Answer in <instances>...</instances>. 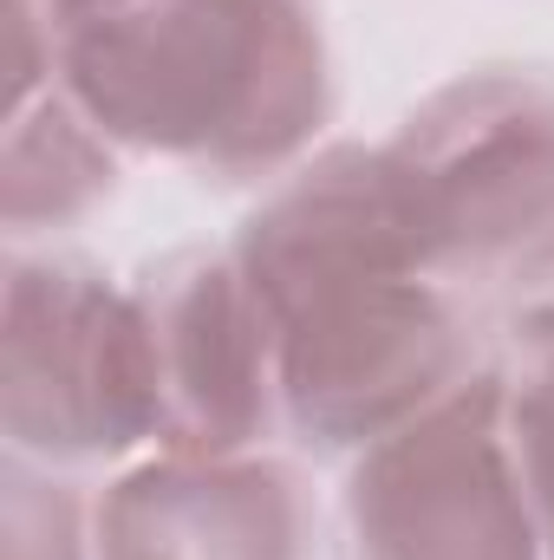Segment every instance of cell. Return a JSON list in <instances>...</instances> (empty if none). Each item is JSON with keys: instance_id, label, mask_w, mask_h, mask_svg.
Wrapping results in <instances>:
<instances>
[{"instance_id": "obj_7", "label": "cell", "mask_w": 554, "mask_h": 560, "mask_svg": "<svg viewBox=\"0 0 554 560\" xmlns=\"http://www.w3.org/2000/svg\"><path fill=\"white\" fill-rule=\"evenodd\" d=\"M313 489L268 450H157L92 495V560H313Z\"/></svg>"}, {"instance_id": "obj_5", "label": "cell", "mask_w": 554, "mask_h": 560, "mask_svg": "<svg viewBox=\"0 0 554 560\" xmlns=\"http://www.w3.org/2000/svg\"><path fill=\"white\" fill-rule=\"evenodd\" d=\"M430 275L516 261L554 235V72L476 66L385 138Z\"/></svg>"}, {"instance_id": "obj_10", "label": "cell", "mask_w": 554, "mask_h": 560, "mask_svg": "<svg viewBox=\"0 0 554 560\" xmlns=\"http://www.w3.org/2000/svg\"><path fill=\"white\" fill-rule=\"evenodd\" d=\"M496 332L509 352V378H554V235L503 268Z\"/></svg>"}, {"instance_id": "obj_1", "label": "cell", "mask_w": 554, "mask_h": 560, "mask_svg": "<svg viewBox=\"0 0 554 560\" xmlns=\"http://www.w3.org/2000/svg\"><path fill=\"white\" fill-rule=\"evenodd\" d=\"M53 79L118 150L262 189L339 105L313 0H125L53 33Z\"/></svg>"}, {"instance_id": "obj_9", "label": "cell", "mask_w": 554, "mask_h": 560, "mask_svg": "<svg viewBox=\"0 0 554 560\" xmlns=\"http://www.w3.org/2000/svg\"><path fill=\"white\" fill-rule=\"evenodd\" d=\"M0 560H92V502L66 469L7 456L0 469Z\"/></svg>"}, {"instance_id": "obj_4", "label": "cell", "mask_w": 554, "mask_h": 560, "mask_svg": "<svg viewBox=\"0 0 554 560\" xmlns=\"http://www.w3.org/2000/svg\"><path fill=\"white\" fill-rule=\"evenodd\" d=\"M339 548L346 560H549L509 423V372H476L353 456Z\"/></svg>"}, {"instance_id": "obj_3", "label": "cell", "mask_w": 554, "mask_h": 560, "mask_svg": "<svg viewBox=\"0 0 554 560\" xmlns=\"http://www.w3.org/2000/svg\"><path fill=\"white\" fill-rule=\"evenodd\" d=\"M280 430L320 456H359L470 385L476 339L437 275H346L268 313Z\"/></svg>"}, {"instance_id": "obj_2", "label": "cell", "mask_w": 554, "mask_h": 560, "mask_svg": "<svg viewBox=\"0 0 554 560\" xmlns=\"http://www.w3.org/2000/svg\"><path fill=\"white\" fill-rule=\"evenodd\" d=\"M157 365L131 287L79 255H13L0 293V436L46 469L131 463L157 443Z\"/></svg>"}, {"instance_id": "obj_8", "label": "cell", "mask_w": 554, "mask_h": 560, "mask_svg": "<svg viewBox=\"0 0 554 560\" xmlns=\"http://www.w3.org/2000/svg\"><path fill=\"white\" fill-rule=\"evenodd\" d=\"M112 189H118V143L59 92V79L39 98L7 105V125H0V222H7L13 242L79 229Z\"/></svg>"}, {"instance_id": "obj_6", "label": "cell", "mask_w": 554, "mask_h": 560, "mask_svg": "<svg viewBox=\"0 0 554 560\" xmlns=\"http://www.w3.org/2000/svg\"><path fill=\"white\" fill-rule=\"evenodd\" d=\"M157 365V450L249 456L280 430L275 326L229 248H176L138 275Z\"/></svg>"}, {"instance_id": "obj_11", "label": "cell", "mask_w": 554, "mask_h": 560, "mask_svg": "<svg viewBox=\"0 0 554 560\" xmlns=\"http://www.w3.org/2000/svg\"><path fill=\"white\" fill-rule=\"evenodd\" d=\"M509 423H516L522 476H529V495H535L554 560V378H509Z\"/></svg>"}, {"instance_id": "obj_12", "label": "cell", "mask_w": 554, "mask_h": 560, "mask_svg": "<svg viewBox=\"0 0 554 560\" xmlns=\"http://www.w3.org/2000/svg\"><path fill=\"white\" fill-rule=\"evenodd\" d=\"M46 20H53V33L59 26H72V20H92V13H112V7H125V0H33Z\"/></svg>"}]
</instances>
